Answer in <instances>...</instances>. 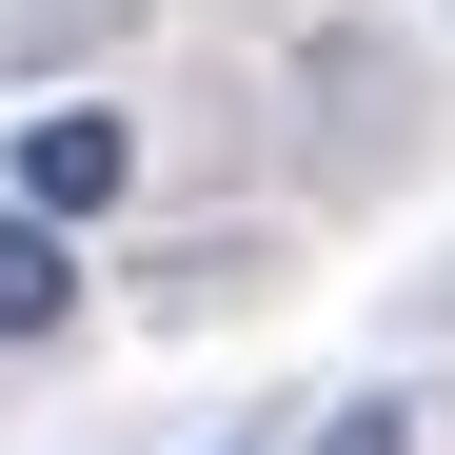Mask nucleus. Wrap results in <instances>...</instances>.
<instances>
[{
	"mask_svg": "<svg viewBox=\"0 0 455 455\" xmlns=\"http://www.w3.org/2000/svg\"><path fill=\"white\" fill-rule=\"evenodd\" d=\"M40 337H80V238L0 198V356H40Z\"/></svg>",
	"mask_w": 455,
	"mask_h": 455,
	"instance_id": "f03ea898",
	"label": "nucleus"
},
{
	"mask_svg": "<svg viewBox=\"0 0 455 455\" xmlns=\"http://www.w3.org/2000/svg\"><path fill=\"white\" fill-rule=\"evenodd\" d=\"M317 455H416V396H337V416H317Z\"/></svg>",
	"mask_w": 455,
	"mask_h": 455,
	"instance_id": "7ed1b4c3",
	"label": "nucleus"
},
{
	"mask_svg": "<svg viewBox=\"0 0 455 455\" xmlns=\"http://www.w3.org/2000/svg\"><path fill=\"white\" fill-rule=\"evenodd\" d=\"M0 179H20V218H60V238H80V218H119V198H139V100H40Z\"/></svg>",
	"mask_w": 455,
	"mask_h": 455,
	"instance_id": "f257e3e1",
	"label": "nucleus"
},
{
	"mask_svg": "<svg viewBox=\"0 0 455 455\" xmlns=\"http://www.w3.org/2000/svg\"><path fill=\"white\" fill-rule=\"evenodd\" d=\"M218 455H258V435H218Z\"/></svg>",
	"mask_w": 455,
	"mask_h": 455,
	"instance_id": "20e7f679",
	"label": "nucleus"
}]
</instances>
